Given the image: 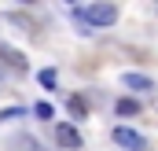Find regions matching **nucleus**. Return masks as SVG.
<instances>
[{
    "mask_svg": "<svg viewBox=\"0 0 158 151\" xmlns=\"http://www.w3.org/2000/svg\"><path fill=\"white\" fill-rule=\"evenodd\" d=\"M74 19L85 22V26H96V30H103V26H114L118 22V7L110 4V0H96V4H85L74 11Z\"/></svg>",
    "mask_w": 158,
    "mask_h": 151,
    "instance_id": "nucleus-1",
    "label": "nucleus"
},
{
    "mask_svg": "<svg viewBox=\"0 0 158 151\" xmlns=\"http://www.w3.org/2000/svg\"><path fill=\"white\" fill-rule=\"evenodd\" d=\"M110 140H114L118 148H125V151H143V148H147V140H143L136 129H125V125L114 129V136H110Z\"/></svg>",
    "mask_w": 158,
    "mask_h": 151,
    "instance_id": "nucleus-2",
    "label": "nucleus"
},
{
    "mask_svg": "<svg viewBox=\"0 0 158 151\" xmlns=\"http://www.w3.org/2000/svg\"><path fill=\"white\" fill-rule=\"evenodd\" d=\"M55 144L66 148V151H74V148H81V133L70 122H59V125H55Z\"/></svg>",
    "mask_w": 158,
    "mask_h": 151,
    "instance_id": "nucleus-3",
    "label": "nucleus"
},
{
    "mask_svg": "<svg viewBox=\"0 0 158 151\" xmlns=\"http://www.w3.org/2000/svg\"><path fill=\"white\" fill-rule=\"evenodd\" d=\"M0 59H4L11 70H22V74H26V67H30V59H26L19 48H11V44H0Z\"/></svg>",
    "mask_w": 158,
    "mask_h": 151,
    "instance_id": "nucleus-4",
    "label": "nucleus"
},
{
    "mask_svg": "<svg viewBox=\"0 0 158 151\" xmlns=\"http://www.w3.org/2000/svg\"><path fill=\"white\" fill-rule=\"evenodd\" d=\"M121 81H125L129 92H151V88H155V81H151L147 74H125Z\"/></svg>",
    "mask_w": 158,
    "mask_h": 151,
    "instance_id": "nucleus-5",
    "label": "nucleus"
},
{
    "mask_svg": "<svg viewBox=\"0 0 158 151\" xmlns=\"http://www.w3.org/2000/svg\"><path fill=\"white\" fill-rule=\"evenodd\" d=\"M140 111H143V103L132 100V96H121L118 103H114V114H121V118H136Z\"/></svg>",
    "mask_w": 158,
    "mask_h": 151,
    "instance_id": "nucleus-6",
    "label": "nucleus"
},
{
    "mask_svg": "<svg viewBox=\"0 0 158 151\" xmlns=\"http://www.w3.org/2000/svg\"><path fill=\"white\" fill-rule=\"evenodd\" d=\"M11 151H44V148H40V140H37V136H30V133H19V136L11 140Z\"/></svg>",
    "mask_w": 158,
    "mask_h": 151,
    "instance_id": "nucleus-7",
    "label": "nucleus"
},
{
    "mask_svg": "<svg viewBox=\"0 0 158 151\" xmlns=\"http://www.w3.org/2000/svg\"><path fill=\"white\" fill-rule=\"evenodd\" d=\"M66 107H70L74 118H88V100H85V96H70V100H66Z\"/></svg>",
    "mask_w": 158,
    "mask_h": 151,
    "instance_id": "nucleus-8",
    "label": "nucleus"
},
{
    "mask_svg": "<svg viewBox=\"0 0 158 151\" xmlns=\"http://www.w3.org/2000/svg\"><path fill=\"white\" fill-rule=\"evenodd\" d=\"M37 81H40V88H55L59 85V74H55V67H44L37 74Z\"/></svg>",
    "mask_w": 158,
    "mask_h": 151,
    "instance_id": "nucleus-9",
    "label": "nucleus"
},
{
    "mask_svg": "<svg viewBox=\"0 0 158 151\" xmlns=\"http://www.w3.org/2000/svg\"><path fill=\"white\" fill-rule=\"evenodd\" d=\"M33 114H37L40 122H52V114H55V107H52V103H37V107H33Z\"/></svg>",
    "mask_w": 158,
    "mask_h": 151,
    "instance_id": "nucleus-10",
    "label": "nucleus"
},
{
    "mask_svg": "<svg viewBox=\"0 0 158 151\" xmlns=\"http://www.w3.org/2000/svg\"><path fill=\"white\" fill-rule=\"evenodd\" d=\"M22 107H7V111H0V122H7V118H22Z\"/></svg>",
    "mask_w": 158,
    "mask_h": 151,
    "instance_id": "nucleus-11",
    "label": "nucleus"
},
{
    "mask_svg": "<svg viewBox=\"0 0 158 151\" xmlns=\"http://www.w3.org/2000/svg\"><path fill=\"white\" fill-rule=\"evenodd\" d=\"M155 111H158V100H155Z\"/></svg>",
    "mask_w": 158,
    "mask_h": 151,
    "instance_id": "nucleus-12",
    "label": "nucleus"
}]
</instances>
